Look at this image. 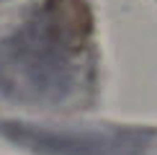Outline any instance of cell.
<instances>
[{
	"mask_svg": "<svg viewBox=\"0 0 157 155\" xmlns=\"http://www.w3.org/2000/svg\"><path fill=\"white\" fill-rule=\"evenodd\" d=\"M93 10L85 0H41L23 26L0 42V93L59 106L88 85Z\"/></svg>",
	"mask_w": 157,
	"mask_h": 155,
	"instance_id": "obj_1",
	"label": "cell"
},
{
	"mask_svg": "<svg viewBox=\"0 0 157 155\" xmlns=\"http://www.w3.org/2000/svg\"><path fill=\"white\" fill-rule=\"evenodd\" d=\"M8 140L41 155H136L147 137L129 129H75L39 124H0Z\"/></svg>",
	"mask_w": 157,
	"mask_h": 155,
	"instance_id": "obj_2",
	"label": "cell"
}]
</instances>
